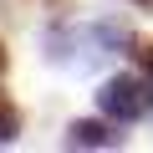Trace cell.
Here are the masks:
<instances>
[{
    "instance_id": "6da1fadb",
    "label": "cell",
    "mask_w": 153,
    "mask_h": 153,
    "mask_svg": "<svg viewBox=\"0 0 153 153\" xmlns=\"http://www.w3.org/2000/svg\"><path fill=\"white\" fill-rule=\"evenodd\" d=\"M97 102H102L107 117H117V123H138V117L153 107V92H148V82H138V76H112V82H102Z\"/></svg>"
},
{
    "instance_id": "7a4b0ae2",
    "label": "cell",
    "mask_w": 153,
    "mask_h": 153,
    "mask_svg": "<svg viewBox=\"0 0 153 153\" xmlns=\"http://www.w3.org/2000/svg\"><path fill=\"white\" fill-rule=\"evenodd\" d=\"M66 143L71 148H117V133H107L102 123H71Z\"/></svg>"
},
{
    "instance_id": "3957f363",
    "label": "cell",
    "mask_w": 153,
    "mask_h": 153,
    "mask_svg": "<svg viewBox=\"0 0 153 153\" xmlns=\"http://www.w3.org/2000/svg\"><path fill=\"white\" fill-rule=\"evenodd\" d=\"M16 128H21V117H16L10 107H0V143H5V138H16Z\"/></svg>"
},
{
    "instance_id": "277c9868",
    "label": "cell",
    "mask_w": 153,
    "mask_h": 153,
    "mask_svg": "<svg viewBox=\"0 0 153 153\" xmlns=\"http://www.w3.org/2000/svg\"><path fill=\"white\" fill-rule=\"evenodd\" d=\"M138 61H143V71H153V46H138Z\"/></svg>"
},
{
    "instance_id": "5b68a950",
    "label": "cell",
    "mask_w": 153,
    "mask_h": 153,
    "mask_svg": "<svg viewBox=\"0 0 153 153\" xmlns=\"http://www.w3.org/2000/svg\"><path fill=\"white\" fill-rule=\"evenodd\" d=\"M0 71H5V46H0Z\"/></svg>"
},
{
    "instance_id": "8992f818",
    "label": "cell",
    "mask_w": 153,
    "mask_h": 153,
    "mask_svg": "<svg viewBox=\"0 0 153 153\" xmlns=\"http://www.w3.org/2000/svg\"><path fill=\"white\" fill-rule=\"evenodd\" d=\"M143 5H148V0H143Z\"/></svg>"
}]
</instances>
